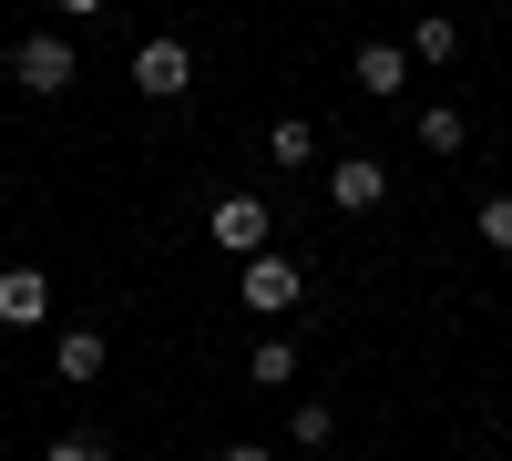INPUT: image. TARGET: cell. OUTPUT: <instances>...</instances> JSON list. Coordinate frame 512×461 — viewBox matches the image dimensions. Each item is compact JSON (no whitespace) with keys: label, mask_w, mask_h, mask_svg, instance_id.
I'll use <instances>...</instances> for the list:
<instances>
[{"label":"cell","mask_w":512,"mask_h":461,"mask_svg":"<svg viewBox=\"0 0 512 461\" xmlns=\"http://www.w3.org/2000/svg\"><path fill=\"white\" fill-rule=\"evenodd\" d=\"M328 205L338 216H379V205H390V164L379 154H338L328 164Z\"/></svg>","instance_id":"277c9868"},{"label":"cell","mask_w":512,"mask_h":461,"mask_svg":"<svg viewBox=\"0 0 512 461\" xmlns=\"http://www.w3.org/2000/svg\"><path fill=\"white\" fill-rule=\"evenodd\" d=\"M52 318V277L41 267H0V328H41Z\"/></svg>","instance_id":"52a82bcc"},{"label":"cell","mask_w":512,"mask_h":461,"mask_svg":"<svg viewBox=\"0 0 512 461\" xmlns=\"http://www.w3.org/2000/svg\"><path fill=\"white\" fill-rule=\"evenodd\" d=\"M267 164H277V175H297V164H318V134H308V123H277V134H267Z\"/></svg>","instance_id":"7c38bea8"},{"label":"cell","mask_w":512,"mask_h":461,"mask_svg":"<svg viewBox=\"0 0 512 461\" xmlns=\"http://www.w3.org/2000/svg\"><path fill=\"white\" fill-rule=\"evenodd\" d=\"M236 298H246L256 318H287L297 298H308V267H297V257H277V246H267V257H246V267H236Z\"/></svg>","instance_id":"7a4b0ae2"},{"label":"cell","mask_w":512,"mask_h":461,"mask_svg":"<svg viewBox=\"0 0 512 461\" xmlns=\"http://www.w3.org/2000/svg\"><path fill=\"white\" fill-rule=\"evenodd\" d=\"M287 431H297V441H308V451H318V441L338 431V410H328V400H297V410H287Z\"/></svg>","instance_id":"4fadbf2b"},{"label":"cell","mask_w":512,"mask_h":461,"mask_svg":"<svg viewBox=\"0 0 512 461\" xmlns=\"http://www.w3.org/2000/svg\"><path fill=\"white\" fill-rule=\"evenodd\" d=\"M472 226H482V246H502V257H512V195H482Z\"/></svg>","instance_id":"5bb4252c"},{"label":"cell","mask_w":512,"mask_h":461,"mask_svg":"<svg viewBox=\"0 0 512 461\" xmlns=\"http://www.w3.org/2000/svg\"><path fill=\"white\" fill-rule=\"evenodd\" d=\"M246 380H256V390H287V380H297V339H277V328H267V339L246 349Z\"/></svg>","instance_id":"30bf717a"},{"label":"cell","mask_w":512,"mask_h":461,"mask_svg":"<svg viewBox=\"0 0 512 461\" xmlns=\"http://www.w3.org/2000/svg\"><path fill=\"white\" fill-rule=\"evenodd\" d=\"M72 72H82V62H72L62 31H21V41H11V82H21V93L52 103V93H72Z\"/></svg>","instance_id":"6da1fadb"},{"label":"cell","mask_w":512,"mask_h":461,"mask_svg":"<svg viewBox=\"0 0 512 461\" xmlns=\"http://www.w3.org/2000/svg\"><path fill=\"white\" fill-rule=\"evenodd\" d=\"M461 144H472L461 103H431V113H420V154H461Z\"/></svg>","instance_id":"8fae6325"},{"label":"cell","mask_w":512,"mask_h":461,"mask_svg":"<svg viewBox=\"0 0 512 461\" xmlns=\"http://www.w3.org/2000/svg\"><path fill=\"white\" fill-rule=\"evenodd\" d=\"M52 369H62L72 390H82V380H103V328H62V339H52Z\"/></svg>","instance_id":"9c48e42d"},{"label":"cell","mask_w":512,"mask_h":461,"mask_svg":"<svg viewBox=\"0 0 512 461\" xmlns=\"http://www.w3.org/2000/svg\"><path fill=\"white\" fill-rule=\"evenodd\" d=\"M41 461H113V451H103L93 431H62V441H52V451H41Z\"/></svg>","instance_id":"9a60e30c"},{"label":"cell","mask_w":512,"mask_h":461,"mask_svg":"<svg viewBox=\"0 0 512 461\" xmlns=\"http://www.w3.org/2000/svg\"><path fill=\"white\" fill-rule=\"evenodd\" d=\"M205 236H216L226 257L246 267V257H267V236H277V226H267V205H256V195H216V216H205Z\"/></svg>","instance_id":"5b68a950"},{"label":"cell","mask_w":512,"mask_h":461,"mask_svg":"<svg viewBox=\"0 0 512 461\" xmlns=\"http://www.w3.org/2000/svg\"><path fill=\"white\" fill-rule=\"evenodd\" d=\"M410 62H420V72L461 62V21H451V11H420V21H410Z\"/></svg>","instance_id":"ba28073f"},{"label":"cell","mask_w":512,"mask_h":461,"mask_svg":"<svg viewBox=\"0 0 512 461\" xmlns=\"http://www.w3.org/2000/svg\"><path fill=\"white\" fill-rule=\"evenodd\" d=\"M410 72H420V62H410V41H359V52H349V82H359L369 103H390Z\"/></svg>","instance_id":"8992f818"},{"label":"cell","mask_w":512,"mask_h":461,"mask_svg":"<svg viewBox=\"0 0 512 461\" xmlns=\"http://www.w3.org/2000/svg\"><path fill=\"white\" fill-rule=\"evenodd\" d=\"M52 11H62V21H103L113 0H52Z\"/></svg>","instance_id":"2e32d148"},{"label":"cell","mask_w":512,"mask_h":461,"mask_svg":"<svg viewBox=\"0 0 512 461\" xmlns=\"http://www.w3.org/2000/svg\"><path fill=\"white\" fill-rule=\"evenodd\" d=\"M216 461H267V441H226V451H216Z\"/></svg>","instance_id":"e0dca14e"},{"label":"cell","mask_w":512,"mask_h":461,"mask_svg":"<svg viewBox=\"0 0 512 461\" xmlns=\"http://www.w3.org/2000/svg\"><path fill=\"white\" fill-rule=\"evenodd\" d=\"M134 93H144V103H185V93H195V52H185L175 31H154L144 52H134Z\"/></svg>","instance_id":"3957f363"}]
</instances>
